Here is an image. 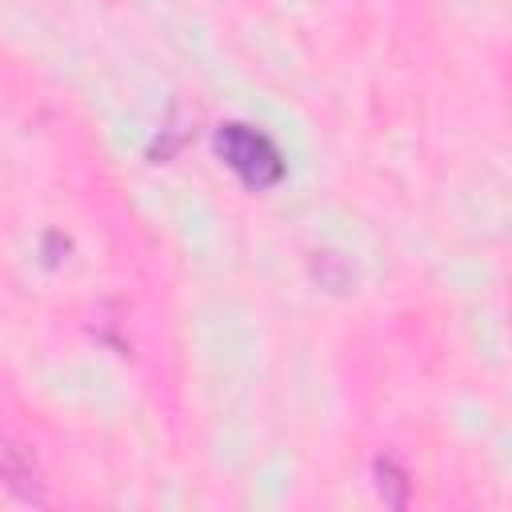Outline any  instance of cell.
<instances>
[{
  "label": "cell",
  "mask_w": 512,
  "mask_h": 512,
  "mask_svg": "<svg viewBox=\"0 0 512 512\" xmlns=\"http://www.w3.org/2000/svg\"><path fill=\"white\" fill-rule=\"evenodd\" d=\"M216 152L252 188H268L284 176V160H280L276 144L264 132H252L248 124H224L216 132Z\"/></svg>",
  "instance_id": "cell-1"
},
{
  "label": "cell",
  "mask_w": 512,
  "mask_h": 512,
  "mask_svg": "<svg viewBox=\"0 0 512 512\" xmlns=\"http://www.w3.org/2000/svg\"><path fill=\"white\" fill-rule=\"evenodd\" d=\"M376 476H380V496H384L392 508H404V500H408V480H404V472H400L392 460H380V464H376Z\"/></svg>",
  "instance_id": "cell-2"
}]
</instances>
